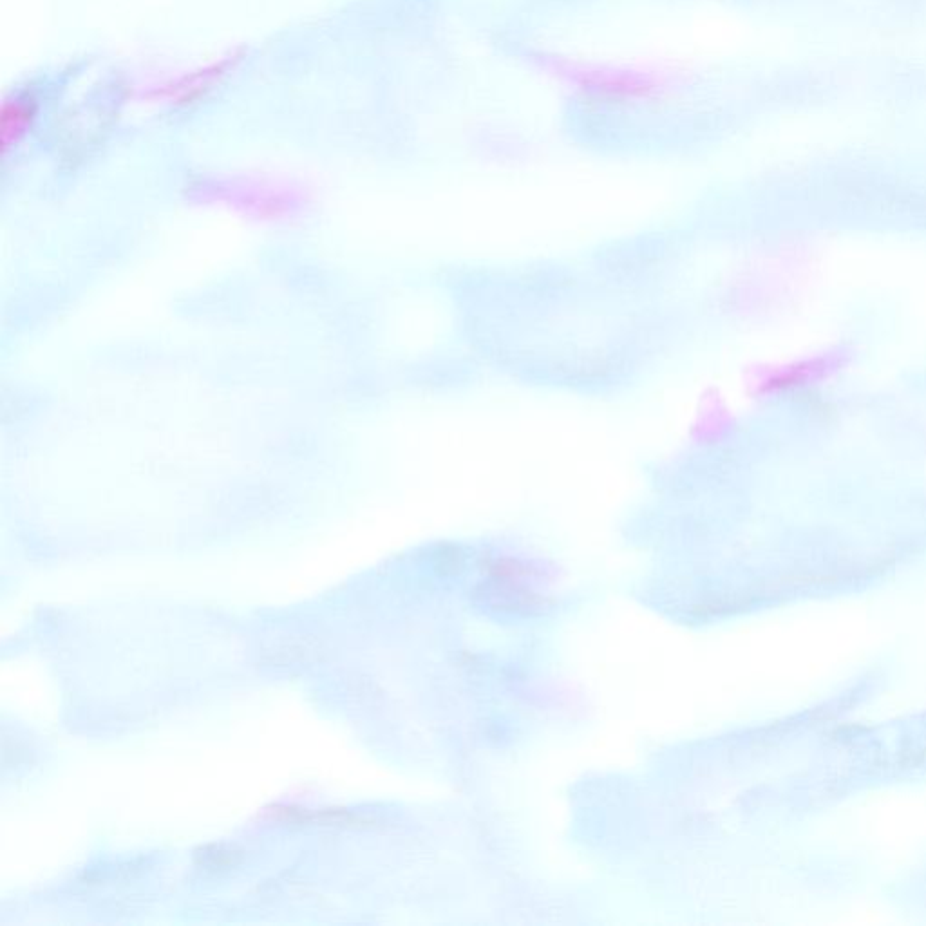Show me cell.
<instances>
[{"mask_svg": "<svg viewBox=\"0 0 926 926\" xmlns=\"http://www.w3.org/2000/svg\"><path fill=\"white\" fill-rule=\"evenodd\" d=\"M243 860V852L225 845H208L196 854V863L210 872H225L234 869Z\"/></svg>", "mask_w": 926, "mask_h": 926, "instance_id": "6da1fadb", "label": "cell"}]
</instances>
